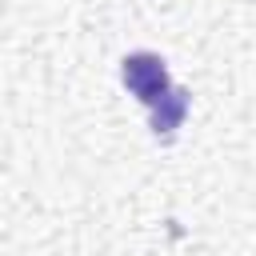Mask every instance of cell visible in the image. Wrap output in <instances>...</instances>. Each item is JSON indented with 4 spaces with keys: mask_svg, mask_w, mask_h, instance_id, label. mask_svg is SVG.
I'll return each mask as SVG.
<instances>
[{
    "mask_svg": "<svg viewBox=\"0 0 256 256\" xmlns=\"http://www.w3.org/2000/svg\"><path fill=\"white\" fill-rule=\"evenodd\" d=\"M120 84L128 88V96H136L144 108H148V128L156 140H176V132L184 128L188 120V108H192V92L180 88L168 72V60L160 52H128L120 60Z\"/></svg>",
    "mask_w": 256,
    "mask_h": 256,
    "instance_id": "obj_1",
    "label": "cell"
}]
</instances>
